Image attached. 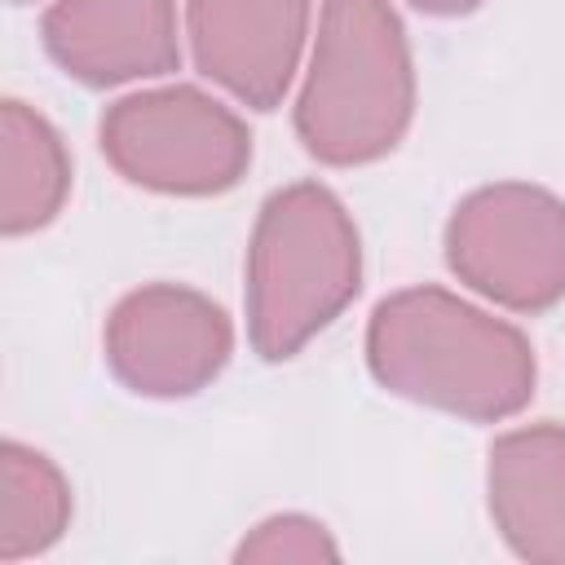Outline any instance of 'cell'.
Returning a JSON list of instances; mask_svg holds the SVG:
<instances>
[{
  "instance_id": "cell-9",
  "label": "cell",
  "mask_w": 565,
  "mask_h": 565,
  "mask_svg": "<svg viewBox=\"0 0 565 565\" xmlns=\"http://www.w3.org/2000/svg\"><path fill=\"white\" fill-rule=\"evenodd\" d=\"M486 508L512 556L565 565V424L539 419L490 441Z\"/></svg>"
},
{
  "instance_id": "cell-14",
  "label": "cell",
  "mask_w": 565,
  "mask_h": 565,
  "mask_svg": "<svg viewBox=\"0 0 565 565\" xmlns=\"http://www.w3.org/2000/svg\"><path fill=\"white\" fill-rule=\"evenodd\" d=\"M13 4H26V0H13Z\"/></svg>"
},
{
  "instance_id": "cell-10",
  "label": "cell",
  "mask_w": 565,
  "mask_h": 565,
  "mask_svg": "<svg viewBox=\"0 0 565 565\" xmlns=\"http://www.w3.org/2000/svg\"><path fill=\"white\" fill-rule=\"evenodd\" d=\"M71 150L26 102H0V234L22 238L57 221L71 199Z\"/></svg>"
},
{
  "instance_id": "cell-1",
  "label": "cell",
  "mask_w": 565,
  "mask_h": 565,
  "mask_svg": "<svg viewBox=\"0 0 565 565\" xmlns=\"http://www.w3.org/2000/svg\"><path fill=\"white\" fill-rule=\"evenodd\" d=\"M366 366L384 393L468 424L521 415L539 384L534 344L516 322L433 282L371 309Z\"/></svg>"
},
{
  "instance_id": "cell-3",
  "label": "cell",
  "mask_w": 565,
  "mask_h": 565,
  "mask_svg": "<svg viewBox=\"0 0 565 565\" xmlns=\"http://www.w3.org/2000/svg\"><path fill=\"white\" fill-rule=\"evenodd\" d=\"M247 344L265 362L296 358L362 291V234L335 190L291 181L252 225L243 265Z\"/></svg>"
},
{
  "instance_id": "cell-5",
  "label": "cell",
  "mask_w": 565,
  "mask_h": 565,
  "mask_svg": "<svg viewBox=\"0 0 565 565\" xmlns=\"http://www.w3.org/2000/svg\"><path fill=\"white\" fill-rule=\"evenodd\" d=\"M446 265L508 313H547L565 300V199L530 181L477 185L446 221Z\"/></svg>"
},
{
  "instance_id": "cell-11",
  "label": "cell",
  "mask_w": 565,
  "mask_h": 565,
  "mask_svg": "<svg viewBox=\"0 0 565 565\" xmlns=\"http://www.w3.org/2000/svg\"><path fill=\"white\" fill-rule=\"evenodd\" d=\"M75 499L66 472L26 441L0 446V561H26L49 552L71 525Z\"/></svg>"
},
{
  "instance_id": "cell-7",
  "label": "cell",
  "mask_w": 565,
  "mask_h": 565,
  "mask_svg": "<svg viewBox=\"0 0 565 565\" xmlns=\"http://www.w3.org/2000/svg\"><path fill=\"white\" fill-rule=\"evenodd\" d=\"M185 40L203 79L238 106L274 110L305 71L313 0H185Z\"/></svg>"
},
{
  "instance_id": "cell-12",
  "label": "cell",
  "mask_w": 565,
  "mask_h": 565,
  "mask_svg": "<svg viewBox=\"0 0 565 565\" xmlns=\"http://www.w3.org/2000/svg\"><path fill=\"white\" fill-rule=\"evenodd\" d=\"M234 561H265V565H278V561H340V543L331 539V530L318 521V516H305V512H274L265 521H256L238 547H234Z\"/></svg>"
},
{
  "instance_id": "cell-6",
  "label": "cell",
  "mask_w": 565,
  "mask_h": 565,
  "mask_svg": "<svg viewBox=\"0 0 565 565\" xmlns=\"http://www.w3.org/2000/svg\"><path fill=\"white\" fill-rule=\"evenodd\" d=\"M102 358L137 397H194L230 366L234 322L212 296L185 282H146L110 309L102 327Z\"/></svg>"
},
{
  "instance_id": "cell-13",
  "label": "cell",
  "mask_w": 565,
  "mask_h": 565,
  "mask_svg": "<svg viewBox=\"0 0 565 565\" xmlns=\"http://www.w3.org/2000/svg\"><path fill=\"white\" fill-rule=\"evenodd\" d=\"M406 4L428 13V18H463V13L481 9V0H406Z\"/></svg>"
},
{
  "instance_id": "cell-8",
  "label": "cell",
  "mask_w": 565,
  "mask_h": 565,
  "mask_svg": "<svg viewBox=\"0 0 565 565\" xmlns=\"http://www.w3.org/2000/svg\"><path fill=\"white\" fill-rule=\"evenodd\" d=\"M177 0H49L40 44L62 75L88 88L163 79L181 66Z\"/></svg>"
},
{
  "instance_id": "cell-2",
  "label": "cell",
  "mask_w": 565,
  "mask_h": 565,
  "mask_svg": "<svg viewBox=\"0 0 565 565\" xmlns=\"http://www.w3.org/2000/svg\"><path fill=\"white\" fill-rule=\"evenodd\" d=\"M415 102V53L393 0H322L291 106L305 154L327 168L375 163L411 132Z\"/></svg>"
},
{
  "instance_id": "cell-4",
  "label": "cell",
  "mask_w": 565,
  "mask_h": 565,
  "mask_svg": "<svg viewBox=\"0 0 565 565\" xmlns=\"http://www.w3.org/2000/svg\"><path fill=\"white\" fill-rule=\"evenodd\" d=\"M97 146L128 185L172 199L225 194L252 168V128L199 84L124 93L102 110Z\"/></svg>"
}]
</instances>
